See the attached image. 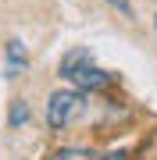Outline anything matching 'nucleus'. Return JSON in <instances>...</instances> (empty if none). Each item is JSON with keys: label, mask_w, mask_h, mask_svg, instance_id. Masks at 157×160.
<instances>
[{"label": "nucleus", "mask_w": 157, "mask_h": 160, "mask_svg": "<svg viewBox=\"0 0 157 160\" xmlns=\"http://www.w3.org/2000/svg\"><path fill=\"white\" fill-rule=\"evenodd\" d=\"M25 121H29V107H25V100H14L11 103V128H22Z\"/></svg>", "instance_id": "5"}, {"label": "nucleus", "mask_w": 157, "mask_h": 160, "mask_svg": "<svg viewBox=\"0 0 157 160\" xmlns=\"http://www.w3.org/2000/svg\"><path fill=\"white\" fill-rule=\"evenodd\" d=\"M111 7H114V11H122L125 18H132V4H128V0H107Z\"/></svg>", "instance_id": "7"}, {"label": "nucleus", "mask_w": 157, "mask_h": 160, "mask_svg": "<svg viewBox=\"0 0 157 160\" xmlns=\"http://www.w3.org/2000/svg\"><path fill=\"white\" fill-rule=\"evenodd\" d=\"M75 86H82V89H104V86H111V71H104V68H97V64H86L75 78Z\"/></svg>", "instance_id": "3"}, {"label": "nucleus", "mask_w": 157, "mask_h": 160, "mask_svg": "<svg viewBox=\"0 0 157 160\" xmlns=\"http://www.w3.org/2000/svg\"><path fill=\"white\" fill-rule=\"evenodd\" d=\"M22 68H25V43L22 39H11V43H7V68H4V75H7V78H18Z\"/></svg>", "instance_id": "4"}, {"label": "nucleus", "mask_w": 157, "mask_h": 160, "mask_svg": "<svg viewBox=\"0 0 157 160\" xmlns=\"http://www.w3.org/2000/svg\"><path fill=\"white\" fill-rule=\"evenodd\" d=\"M50 160H93L86 153V149H61V153H54Z\"/></svg>", "instance_id": "6"}, {"label": "nucleus", "mask_w": 157, "mask_h": 160, "mask_svg": "<svg viewBox=\"0 0 157 160\" xmlns=\"http://www.w3.org/2000/svg\"><path fill=\"white\" fill-rule=\"evenodd\" d=\"M104 160H125V153H122V149H118V153H107Z\"/></svg>", "instance_id": "8"}, {"label": "nucleus", "mask_w": 157, "mask_h": 160, "mask_svg": "<svg viewBox=\"0 0 157 160\" xmlns=\"http://www.w3.org/2000/svg\"><path fill=\"white\" fill-rule=\"evenodd\" d=\"M86 64H93L89 46H75V50H68V53L61 57V78H75V75L86 68Z\"/></svg>", "instance_id": "2"}, {"label": "nucleus", "mask_w": 157, "mask_h": 160, "mask_svg": "<svg viewBox=\"0 0 157 160\" xmlns=\"http://www.w3.org/2000/svg\"><path fill=\"white\" fill-rule=\"evenodd\" d=\"M79 110H82V92H75V89H57L50 96V103H47V125L54 128V132H61V128H68L71 121L79 118Z\"/></svg>", "instance_id": "1"}]
</instances>
